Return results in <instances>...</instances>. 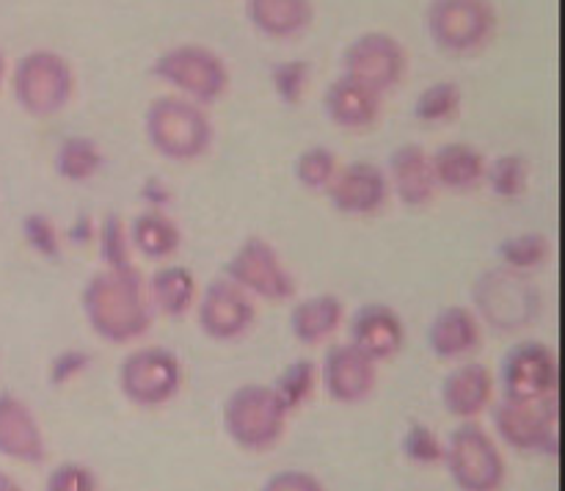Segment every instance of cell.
Returning <instances> with one entry per match:
<instances>
[{
  "instance_id": "1",
  "label": "cell",
  "mask_w": 565,
  "mask_h": 491,
  "mask_svg": "<svg viewBox=\"0 0 565 491\" xmlns=\"http://www.w3.org/2000/svg\"><path fill=\"white\" fill-rule=\"evenodd\" d=\"M81 309L88 329L108 345H130L154 323L141 270L99 268L83 285Z\"/></svg>"
},
{
  "instance_id": "2",
  "label": "cell",
  "mask_w": 565,
  "mask_h": 491,
  "mask_svg": "<svg viewBox=\"0 0 565 491\" xmlns=\"http://www.w3.org/2000/svg\"><path fill=\"white\" fill-rule=\"evenodd\" d=\"M143 136L160 158L171 163H193L213 149L215 125L202 105L180 94H160L147 105Z\"/></svg>"
},
{
  "instance_id": "3",
  "label": "cell",
  "mask_w": 565,
  "mask_h": 491,
  "mask_svg": "<svg viewBox=\"0 0 565 491\" xmlns=\"http://www.w3.org/2000/svg\"><path fill=\"white\" fill-rule=\"evenodd\" d=\"M77 75L70 58L50 47H33L11 70V94L31 119H53L70 108Z\"/></svg>"
},
{
  "instance_id": "4",
  "label": "cell",
  "mask_w": 565,
  "mask_h": 491,
  "mask_svg": "<svg viewBox=\"0 0 565 491\" xmlns=\"http://www.w3.org/2000/svg\"><path fill=\"white\" fill-rule=\"evenodd\" d=\"M149 72L160 83L174 88V94L202 105V108L224 99L232 86L230 64L213 47L199 42H182L174 44V47H166L163 53L154 55Z\"/></svg>"
},
{
  "instance_id": "5",
  "label": "cell",
  "mask_w": 565,
  "mask_h": 491,
  "mask_svg": "<svg viewBox=\"0 0 565 491\" xmlns=\"http://www.w3.org/2000/svg\"><path fill=\"white\" fill-rule=\"evenodd\" d=\"M221 419L232 445L246 452H265L281 441L290 412L270 384H243L226 395Z\"/></svg>"
},
{
  "instance_id": "6",
  "label": "cell",
  "mask_w": 565,
  "mask_h": 491,
  "mask_svg": "<svg viewBox=\"0 0 565 491\" xmlns=\"http://www.w3.org/2000/svg\"><path fill=\"white\" fill-rule=\"evenodd\" d=\"M500 28L494 0H428L425 31L447 55H472L489 47Z\"/></svg>"
},
{
  "instance_id": "7",
  "label": "cell",
  "mask_w": 565,
  "mask_h": 491,
  "mask_svg": "<svg viewBox=\"0 0 565 491\" xmlns=\"http://www.w3.org/2000/svg\"><path fill=\"white\" fill-rule=\"evenodd\" d=\"M441 463L458 491H502L505 485V458L480 423H461L452 430Z\"/></svg>"
},
{
  "instance_id": "8",
  "label": "cell",
  "mask_w": 565,
  "mask_h": 491,
  "mask_svg": "<svg viewBox=\"0 0 565 491\" xmlns=\"http://www.w3.org/2000/svg\"><path fill=\"white\" fill-rule=\"evenodd\" d=\"M494 430L502 445L539 456H557L561 450V403L557 395L541 401H500L491 403Z\"/></svg>"
},
{
  "instance_id": "9",
  "label": "cell",
  "mask_w": 565,
  "mask_h": 491,
  "mask_svg": "<svg viewBox=\"0 0 565 491\" xmlns=\"http://www.w3.org/2000/svg\"><path fill=\"white\" fill-rule=\"evenodd\" d=\"M182 362L171 348L143 345L127 353L116 373L121 397L138 408H160L182 392Z\"/></svg>"
},
{
  "instance_id": "10",
  "label": "cell",
  "mask_w": 565,
  "mask_h": 491,
  "mask_svg": "<svg viewBox=\"0 0 565 491\" xmlns=\"http://www.w3.org/2000/svg\"><path fill=\"white\" fill-rule=\"evenodd\" d=\"M475 314L480 323H489L500 331H522L535 320L541 307L539 290L527 274L511 268L486 270L475 281Z\"/></svg>"
},
{
  "instance_id": "11",
  "label": "cell",
  "mask_w": 565,
  "mask_h": 491,
  "mask_svg": "<svg viewBox=\"0 0 565 491\" xmlns=\"http://www.w3.org/2000/svg\"><path fill=\"white\" fill-rule=\"evenodd\" d=\"M224 276L235 281L254 301H290L296 296V276L285 265L276 246L265 237L252 235L226 259Z\"/></svg>"
},
{
  "instance_id": "12",
  "label": "cell",
  "mask_w": 565,
  "mask_h": 491,
  "mask_svg": "<svg viewBox=\"0 0 565 491\" xmlns=\"http://www.w3.org/2000/svg\"><path fill=\"white\" fill-rule=\"evenodd\" d=\"M408 70V50L386 31H364L342 53V75L379 94L395 92Z\"/></svg>"
},
{
  "instance_id": "13",
  "label": "cell",
  "mask_w": 565,
  "mask_h": 491,
  "mask_svg": "<svg viewBox=\"0 0 565 491\" xmlns=\"http://www.w3.org/2000/svg\"><path fill=\"white\" fill-rule=\"evenodd\" d=\"M500 397L508 401H541V397L557 395V356L550 345L541 340H519L502 356Z\"/></svg>"
},
{
  "instance_id": "14",
  "label": "cell",
  "mask_w": 565,
  "mask_h": 491,
  "mask_svg": "<svg viewBox=\"0 0 565 491\" xmlns=\"http://www.w3.org/2000/svg\"><path fill=\"white\" fill-rule=\"evenodd\" d=\"M196 323L213 342H237L257 323V301L226 276L210 281L196 298Z\"/></svg>"
},
{
  "instance_id": "15",
  "label": "cell",
  "mask_w": 565,
  "mask_h": 491,
  "mask_svg": "<svg viewBox=\"0 0 565 491\" xmlns=\"http://www.w3.org/2000/svg\"><path fill=\"white\" fill-rule=\"evenodd\" d=\"M326 196L337 213L348 215V218H367L386 207L392 193L384 166L373 163V160H351L345 166L340 163Z\"/></svg>"
},
{
  "instance_id": "16",
  "label": "cell",
  "mask_w": 565,
  "mask_h": 491,
  "mask_svg": "<svg viewBox=\"0 0 565 491\" xmlns=\"http://www.w3.org/2000/svg\"><path fill=\"white\" fill-rule=\"evenodd\" d=\"M320 381L326 395L340 406H359L367 401L379 384V364L364 356L351 342H340L326 351L320 364Z\"/></svg>"
},
{
  "instance_id": "17",
  "label": "cell",
  "mask_w": 565,
  "mask_h": 491,
  "mask_svg": "<svg viewBox=\"0 0 565 491\" xmlns=\"http://www.w3.org/2000/svg\"><path fill=\"white\" fill-rule=\"evenodd\" d=\"M497 401V375L483 362H458L441 381V406L461 423H478Z\"/></svg>"
},
{
  "instance_id": "18",
  "label": "cell",
  "mask_w": 565,
  "mask_h": 491,
  "mask_svg": "<svg viewBox=\"0 0 565 491\" xmlns=\"http://www.w3.org/2000/svg\"><path fill=\"white\" fill-rule=\"evenodd\" d=\"M351 345H356L364 356L373 359L375 364L392 362L406 345V323L401 312L390 303H364L351 318Z\"/></svg>"
},
{
  "instance_id": "19",
  "label": "cell",
  "mask_w": 565,
  "mask_h": 491,
  "mask_svg": "<svg viewBox=\"0 0 565 491\" xmlns=\"http://www.w3.org/2000/svg\"><path fill=\"white\" fill-rule=\"evenodd\" d=\"M0 456L17 463H44L47 458L42 423L14 392H0Z\"/></svg>"
},
{
  "instance_id": "20",
  "label": "cell",
  "mask_w": 565,
  "mask_h": 491,
  "mask_svg": "<svg viewBox=\"0 0 565 491\" xmlns=\"http://www.w3.org/2000/svg\"><path fill=\"white\" fill-rule=\"evenodd\" d=\"M384 171L390 193L406 207H428L439 193L434 166H430V152L423 143L408 141L392 149Z\"/></svg>"
},
{
  "instance_id": "21",
  "label": "cell",
  "mask_w": 565,
  "mask_h": 491,
  "mask_svg": "<svg viewBox=\"0 0 565 491\" xmlns=\"http://www.w3.org/2000/svg\"><path fill=\"white\" fill-rule=\"evenodd\" d=\"M428 348L439 362H467L483 348V323L472 307L439 309L428 325Z\"/></svg>"
},
{
  "instance_id": "22",
  "label": "cell",
  "mask_w": 565,
  "mask_h": 491,
  "mask_svg": "<svg viewBox=\"0 0 565 491\" xmlns=\"http://www.w3.org/2000/svg\"><path fill=\"white\" fill-rule=\"evenodd\" d=\"M323 110L340 130H367L381 119L384 94L340 75L329 83L323 94Z\"/></svg>"
},
{
  "instance_id": "23",
  "label": "cell",
  "mask_w": 565,
  "mask_h": 491,
  "mask_svg": "<svg viewBox=\"0 0 565 491\" xmlns=\"http://www.w3.org/2000/svg\"><path fill=\"white\" fill-rule=\"evenodd\" d=\"M345 325V301L334 292H315L301 298L290 312V331L307 348L326 345Z\"/></svg>"
},
{
  "instance_id": "24",
  "label": "cell",
  "mask_w": 565,
  "mask_h": 491,
  "mask_svg": "<svg viewBox=\"0 0 565 491\" xmlns=\"http://www.w3.org/2000/svg\"><path fill=\"white\" fill-rule=\"evenodd\" d=\"M143 285H147L149 307L154 314L180 320L196 307L199 281L185 265L163 263L143 279Z\"/></svg>"
},
{
  "instance_id": "25",
  "label": "cell",
  "mask_w": 565,
  "mask_h": 491,
  "mask_svg": "<svg viewBox=\"0 0 565 491\" xmlns=\"http://www.w3.org/2000/svg\"><path fill=\"white\" fill-rule=\"evenodd\" d=\"M430 166H434L436 185L445 191L469 193L483 185L489 158L475 143L447 141L430 152Z\"/></svg>"
},
{
  "instance_id": "26",
  "label": "cell",
  "mask_w": 565,
  "mask_h": 491,
  "mask_svg": "<svg viewBox=\"0 0 565 491\" xmlns=\"http://www.w3.org/2000/svg\"><path fill=\"white\" fill-rule=\"evenodd\" d=\"M246 17L257 33L287 42L312 28L315 0H246Z\"/></svg>"
},
{
  "instance_id": "27",
  "label": "cell",
  "mask_w": 565,
  "mask_h": 491,
  "mask_svg": "<svg viewBox=\"0 0 565 491\" xmlns=\"http://www.w3.org/2000/svg\"><path fill=\"white\" fill-rule=\"evenodd\" d=\"M132 252L152 263H169L182 246V230L166 210H143L127 224Z\"/></svg>"
},
{
  "instance_id": "28",
  "label": "cell",
  "mask_w": 565,
  "mask_h": 491,
  "mask_svg": "<svg viewBox=\"0 0 565 491\" xmlns=\"http://www.w3.org/2000/svg\"><path fill=\"white\" fill-rule=\"evenodd\" d=\"M53 169L66 185H86L105 169V152L92 136H66L53 154Z\"/></svg>"
},
{
  "instance_id": "29",
  "label": "cell",
  "mask_w": 565,
  "mask_h": 491,
  "mask_svg": "<svg viewBox=\"0 0 565 491\" xmlns=\"http://www.w3.org/2000/svg\"><path fill=\"white\" fill-rule=\"evenodd\" d=\"M463 108V92L456 81H436L425 86L414 99V119L423 125H447L458 119Z\"/></svg>"
},
{
  "instance_id": "30",
  "label": "cell",
  "mask_w": 565,
  "mask_h": 491,
  "mask_svg": "<svg viewBox=\"0 0 565 491\" xmlns=\"http://www.w3.org/2000/svg\"><path fill=\"white\" fill-rule=\"evenodd\" d=\"M94 243L99 248V263L108 270H138L136 252H132L130 232L121 215L108 213L103 221H97V235Z\"/></svg>"
},
{
  "instance_id": "31",
  "label": "cell",
  "mask_w": 565,
  "mask_h": 491,
  "mask_svg": "<svg viewBox=\"0 0 565 491\" xmlns=\"http://www.w3.org/2000/svg\"><path fill=\"white\" fill-rule=\"evenodd\" d=\"M552 241L544 232H519V235L502 237L497 246V257H500L502 268L519 270V274H530V270L541 268L550 259Z\"/></svg>"
},
{
  "instance_id": "32",
  "label": "cell",
  "mask_w": 565,
  "mask_h": 491,
  "mask_svg": "<svg viewBox=\"0 0 565 491\" xmlns=\"http://www.w3.org/2000/svg\"><path fill=\"white\" fill-rule=\"evenodd\" d=\"M337 169H340V158L331 147L315 143V147L301 149L292 160V177L298 185L309 193H326L331 180H334Z\"/></svg>"
},
{
  "instance_id": "33",
  "label": "cell",
  "mask_w": 565,
  "mask_h": 491,
  "mask_svg": "<svg viewBox=\"0 0 565 491\" xmlns=\"http://www.w3.org/2000/svg\"><path fill=\"white\" fill-rule=\"evenodd\" d=\"M318 384H320L318 364H315L312 359H296V362H290L279 375H276V381L270 386H274L279 401L287 406V412L292 414L312 401Z\"/></svg>"
},
{
  "instance_id": "34",
  "label": "cell",
  "mask_w": 565,
  "mask_h": 491,
  "mask_svg": "<svg viewBox=\"0 0 565 491\" xmlns=\"http://www.w3.org/2000/svg\"><path fill=\"white\" fill-rule=\"evenodd\" d=\"M486 185L491 188V193L505 202L524 196L530 185V163L524 154L519 152H505L500 158L489 160L486 166Z\"/></svg>"
},
{
  "instance_id": "35",
  "label": "cell",
  "mask_w": 565,
  "mask_h": 491,
  "mask_svg": "<svg viewBox=\"0 0 565 491\" xmlns=\"http://www.w3.org/2000/svg\"><path fill=\"white\" fill-rule=\"evenodd\" d=\"M22 241L42 259H58L64 254V232L47 213H28L22 218Z\"/></svg>"
},
{
  "instance_id": "36",
  "label": "cell",
  "mask_w": 565,
  "mask_h": 491,
  "mask_svg": "<svg viewBox=\"0 0 565 491\" xmlns=\"http://www.w3.org/2000/svg\"><path fill=\"white\" fill-rule=\"evenodd\" d=\"M309 81H312V66L303 58H287L270 66V83H274L276 97L285 105H298L307 97Z\"/></svg>"
},
{
  "instance_id": "37",
  "label": "cell",
  "mask_w": 565,
  "mask_h": 491,
  "mask_svg": "<svg viewBox=\"0 0 565 491\" xmlns=\"http://www.w3.org/2000/svg\"><path fill=\"white\" fill-rule=\"evenodd\" d=\"M44 491H99V478L88 463L64 461L50 469Z\"/></svg>"
},
{
  "instance_id": "38",
  "label": "cell",
  "mask_w": 565,
  "mask_h": 491,
  "mask_svg": "<svg viewBox=\"0 0 565 491\" xmlns=\"http://www.w3.org/2000/svg\"><path fill=\"white\" fill-rule=\"evenodd\" d=\"M403 450H406V456L412 458L414 463H423V467H428V463L434 461H441V456H445V445L439 441V436H436L428 425H419V423H414L412 428L406 430Z\"/></svg>"
},
{
  "instance_id": "39",
  "label": "cell",
  "mask_w": 565,
  "mask_h": 491,
  "mask_svg": "<svg viewBox=\"0 0 565 491\" xmlns=\"http://www.w3.org/2000/svg\"><path fill=\"white\" fill-rule=\"evenodd\" d=\"M259 491H326V485L323 480L303 469H279L265 480Z\"/></svg>"
},
{
  "instance_id": "40",
  "label": "cell",
  "mask_w": 565,
  "mask_h": 491,
  "mask_svg": "<svg viewBox=\"0 0 565 491\" xmlns=\"http://www.w3.org/2000/svg\"><path fill=\"white\" fill-rule=\"evenodd\" d=\"M88 353L86 351H61L55 353L53 362H50V381L55 386L58 384H70V381L81 378L83 373L88 370Z\"/></svg>"
},
{
  "instance_id": "41",
  "label": "cell",
  "mask_w": 565,
  "mask_h": 491,
  "mask_svg": "<svg viewBox=\"0 0 565 491\" xmlns=\"http://www.w3.org/2000/svg\"><path fill=\"white\" fill-rule=\"evenodd\" d=\"M94 235H97V221L92 218V215H81V218H75V224L70 226V232H66V237L70 241H81V243H94Z\"/></svg>"
},
{
  "instance_id": "42",
  "label": "cell",
  "mask_w": 565,
  "mask_h": 491,
  "mask_svg": "<svg viewBox=\"0 0 565 491\" xmlns=\"http://www.w3.org/2000/svg\"><path fill=\"white\" fill-rule=\"evenodd\" d=\"M143 196L152 204V210H163V204L169 202V191H166L158 180H149L147 185H143Z\"/></svg>"
},
{
  "instance_id": "43",
  "label": "cell",
  "mask_w": 565,
  "mask_h": 491,
  "mask_svg": "<svg viewBox=\"0 0 565 491\" xmlns=\"http://www.w3.org/2000/svg\"><path fill=\"white\" fill-rule=\"evenodd\" d=\"M0 491H25L9 472H0Z\"/></svg>"
},
{
  "instance_id": "44",
  "label": "cell",
  "mask_w": 565,
  "mask_h": 491,
  "mask_svg": "<svg viewBox=\"0 0 565 491\" xmlns=\"http://www.w3.org/2000/svg\"><path fill=\"white\" fill-rule=\"evenodd\" d=\"M6 77H9V61H6L3 50H0V88H3Z\"/></svg>"
}]
</instances>
